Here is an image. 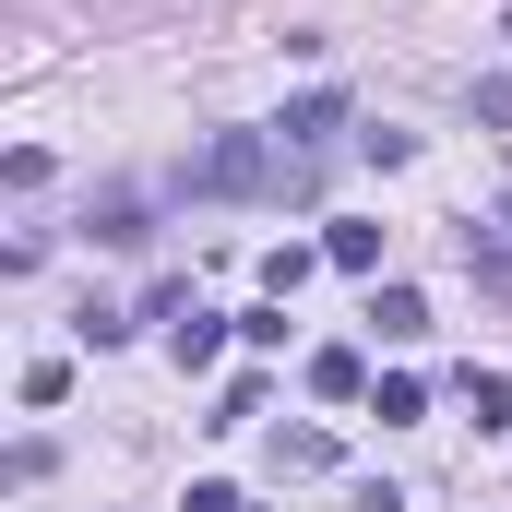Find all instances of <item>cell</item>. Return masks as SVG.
Masks as SVG:
<instances>
[{"instance_id": "5bb4252c", "label": "cell", "mask_w": 512, "mask_h": 512, "mask_svg": "<svg viewBox=\"0 0 512 512\" xmlns=\"http://www.w3.org/2000/svg\"><path fill=\"white\" fill-rule=\"evenodd\" d=\"M477 120H489V131H512V72H489V84H477Z\"/></svg>"}, {"instance_id": "277c9868", "label": "cell", "mask_w": 512, "mask_h": 512, "mask_svg": "<svg viewBox=\"0 0 512 512\" xmlns=\"http://www.w3.org/2000/svg\"><path fill=\"white\" fill-rule=\"evenodd\" d=\"M310 393H322V405H358V393H370V358H358V346H322V358H310Z\"/></svg>"}, {"instance_id": "8fae6325", "label": "cell", "mask_w": 512, "mask_h": 512, "mask_svg": "<svg viewBox=\"0 0 512 512\" xmlns=\"http://www.w3.org/2000/svg\"><path fill=\"white\" fill-rule=\"evenodd\" d=\"M465 274H477L489 298H512V251H501V239H477V227H465Z\"/></svg>"}, {"instance_id": "9c48e42d", "label": "cell", "mask_w": 512, "mask_h": 512, "mask_svg": "<svg viewBox=\"0 0 512 512\" xmlns=\"http://www.w3.org/2000/svg\"><path fill=\"white\" fill-rule=\"evenodd\" d=\"M465 417H477V429H512V382L501 370H465Z\"/></svg>"}, {"instance_id": "ba28073f", "label": "cell", "mask_w": 512, "mask_h": 512, "mask_svg": "<svg viewBox=\"0 0 512 512\" xmlns=\"http://www.w3.org/2000/svg\"><path fill=\"white\" fill-rule=\"evenodd\" d=\"M370 417H382V429H417V417H429V382H405V370H393V382L370 393Z\"/></svg>"}, {"instance_id": "2e32d148", "label": "cell", "mask_w": 512, "mask_h": 512, "mask_svg": "<svg viewBox=\"0 0 512 512\" xmlns=\"http://www.w3.org/2000/svg\"><path fill=\"white\" fill-rule=\"evenodd\" d=\"M501 227H512V191H501Z\"/></svg>"}, {"instance_id": "3957f363", "label": "cell", "mask_w": 512, "mask_h": 512, "mask_svg": "<svg viewBox=\"0 0 512 512\" xmlns=\"http://www.w3.org/2000/svg\"><path fill=\"white\" fill-rule=\"evenodd\" d=\"M370 334H382V346H417V334H429V298H417V286H382V298H370Z\"/></svg>"}, {"instance_id": "9a60e30c", "label": "cell", "mask_w": 512, "mask_h": 512, "mask_svg": "<svg viewBox=\"0 0 512 512\" xmlns=\"http://www.w3.org/2000/svg\"><path fill=\"white\" fill-rule=\"evenodd\" d=\"M191 512H251V501H239L227 477H203V489H191Z\"/></svg>"}, {"instance_id": "5b68a950", "label": "cell", "mask_w": 512, "mask_h": 512, "mask_svg": "<svg viewBox=\"0 0 512 512\" xmlns=\"http://www.w3.org/2000/svg\"><path fill=\"white\" fill-rule=\"evenodd\" d=\"M84 227H96L108 251H131V239H143V191H96V203H84Z\"/></svg>"}, {"instance_id": "6da1fadb", "label": "cell", "mask_w": 512, "mask_h": 512, "mask_svg": "<svg viewBox=\"0 0 512 512\" xmlns=\"http://www.w3.org/2000/svg\"><path fill=\"white\" fill-rule=\"evenodd\" d=\"M179 179H191V203H298V191H322V155H298L286 131H215Z\"/></svg>"}, {"instance_id": "7c38bea8", "label": "cell", "mask_w": 512, "mask_h": 512, "mask_svg": "<svg viewBox=\"0 0 512 512\" xmlns=\"http://www.w3.org/2000/svg\"><path fill=\"white\" fill-rule=\"evenodd\" d=\"M310 262H322V251H262V298H298V286H310Z\"/></svg>"}, {"instance_id": "4fadbf2b", "label": "cell", "mask_w": 512, "mask_h": 512, "mask_svg": "<svg viewBox=\"0 0 512 512\" xmlns=\"http://www.w3.org/2000/svg\"><path fill=\"white\" fill-rule=\"evenodd\" d=\"M251 417H262V382H227V393H215V417H203V429H251Z\"/></svg>"}, {"instance_id": "8992f818", "label": "cell", "mask_w": 512, "mask_h": 512, "mask_svg": "<svg viewBox=\"0 0 512 512\" xmlns=\"http://www.w3.org/2000/svg\"><path fill=\"white\" fill-rule=\"evenodd\" d=\"M167 346H179V370H215V346H227V322H215V310H179V334H167Z\"/></svg>"}, {"instance_id": "7a4b0ae2", "label": "cell", "mask_w": 512, "mask_h": 512, "mask_svg": "<svg viewBox=\"0 0 512 512\" xmlns=\"http://www.w3.org/2000/svg\"><path fill=\"white\" fill-rule=\"evenodd\" d=\"M286 143H298V155H322V143H334V131H346V96H334V84H310V96H298V108H286Z\"/></svg>"}, {"instance_id": "30bf717a", "label": "cell", "mask_w": 512, "mask_h": 512, "mask_svg": "<svg viewBox=\"0 0 512 512\" xmlns=\"http://www.w3.org/2000/svg\"><path fill=\"white\" fill-rule=\"evenodd\" d=\"M322 262H346V274H370V262H382V227H322Z\"/></svg>"}, {"instance_id": "52a82bcc", "label": "cell", "mask_w": 512, "mask_h": 512, "mask_svg": "<svg viewBox=\"0 0 512 512\" xmlns=\"http://www.w3.org/2000/svg\"><path fill=\"white\" fill-rule=\"evenodd\" d=\"M322 465H334L322 429H274V477H322Z\"/></svg>"}]
</instances>
